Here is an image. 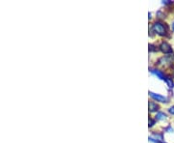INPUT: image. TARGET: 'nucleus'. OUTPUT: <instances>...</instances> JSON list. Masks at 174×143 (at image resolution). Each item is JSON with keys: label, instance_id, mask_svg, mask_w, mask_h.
Here are the masks:
<instances>
[{"label": "nucleus", "instance_id": "nucleus-1", "mask_svg": "<svg viewBox=\"0 0 174 143\" xmlns=\"http://www.w3.org/2000/svg\"><path fill=\"white\" fill-rule=\"evenodd\" d=\"M153 29H154V31H155L157 34H159V35H161V36H165L166 34V26L163 25V23H161V22L154 23Z\"/></svg>", "mask_w": 174, "mask_h": 143}, {"label": "nucleus", "instance_id": "nucleus-2", "mask_svg": "<svg viewBox=\"0 0 174 143\" xmlns=\"http://www.w3.org/2000/svg\"><path fill=\"white\" fill-rule=\"evenodd\" d=\"M149 96H150L153 100H155L157 102H167V98L160 95V94H156V93H153V92H149Z\"/></svg>", "mask_w": 174, "mask_h": 143}, {"label": "nucleus", "instance_id": "nucleus-3", "mask_svg": "<svg viewBox=\"0 0 174 143\" xmlns=\"http://www.w3.org/2000/svg\"><path fill=\"white\" fill-rule=\"evenodd\" d=\"M160 49L163 53H172V47L166 42H163L160 46Z\"/></svg>", "mask_w": 174, "mask_h": 143}, {"label": "nucleus", "instance_id": "nucleus-4", "mask_svg": "<svg viewBox=\"0 0 174 143\" xmlns=\"http://www.w3.org/2000/svg\"><path fill=\"white\" fill-rule=\"evenodd\" d=\"M148 106H149V111L150 112H155L159 109V106L155 102H149Z\"/></svg>", "mask_w": 174, "mask_h": 143}, {"label": "nucleus", "instance_id": "nucleus-5", "mask_svg": "<svg viewBox=\"0 0 174 143\" xmlns=\"http://www.w3.org/2000/svg\"><path fill=\"white\" fill-rule=\"evenodd\" d=\"M152 73H154L155 76H157L160 80H165V75H163V73L160 70H156V69H154V70H151Z\"/></svg>", "mask_w": 174, "mask_h": 143}, {"label": "nucleus", "instance_id": "nucleus-6", "mask_svg": "<svg viewBox=\"0 0 174 143\" xmlns=\"http://www.w3.org/2000/svg\"><path fill=\"white\" fill-rule=\"evenodd\" d=\"M165 80H166V84H167L168 87H169V88H173L174 83H173V80H172L170 76H166V77H165Z\"/></svg>", "mask_w": 174, "mask_h": 143}, {"label": "nucleus", "instance_id": "nucleus-7", "mask_svg": "<svg viewBox=\"0 0 174 143\" xmlns=\"http://www.w3.org/2000/svg\"><path fill=\"white\" fill-rule=\"evenodd\" d=\"M157 120H166V115L163 112H158L156 115Z\"/></svg>", "mask_w": 174, "mask_h": 143}, {"label": "nucleus", "instance_id": "nucleus-8", "mask_svg": "<svg viewBox=\"0 0 174 143\" xmlns=\"http://www.w3.org/2000/svg\"><path fill=\"white\" fill-rule=\"evenodd\" d=\"M157 50V48L155 46H153V45H149V51H156Z\"/></svg>", "mask_w": 174, "mask_h": 143}, {"label": "nucleus", "instance_id": "nucleus-9", "mask_svg": "<svg viewBox=\"0 0 174 143\" xmlns=\"http://www.w3.org/2000/svg\"><path fill=\"white\" fill-rule=\"evenodd\" d=\"M154 124H155V120H153L152 118H149V127H152Z\"/></svg>", "mask_w": 174, "mask_h": 143}, {"label": "nucleus", "instance_id": "nucleus-10", "mask_svg": "<svg viewBox=\"0 0 174 143\" xmlns=\"http://www.w3.org/2000/svg\"><path fill=\"white\" fill-rule=\"evenodd\" d=\"M168 112H169L170 114L174 115V106H171V107H169V109H168Z\"/></svg>", "mask_w": 174, "mask_h": 143}, {"label": "nucleus", "instance_id": "nucleus-11", "mask_svg": "<svg viewBox=\"0 0 174 143\" xmlns=\"http://www.w3.org/2000/svg\"><path fill=\"white\" fill-rule=\"evenodd\" d=\"M167 131H169L170 132H173V129H171L170 127H168V128H167Z\"/></svg>", "mask_w": 174, "mask_h": 143}, {"label": "nucleus", "instance_id": "nucleus-12", "mask_svg": "<svg viewBox=\"0 0 174 143\" xmlns=\"http://www.w3.org/2000/svg\"><path fill=\"white\" fill-rule=\"evenodd\" d=\"M172 28H173V30H174V22L172 23Z\"/></svg>", "mask_w": 174, "mask_h": 143}]
</instances>
